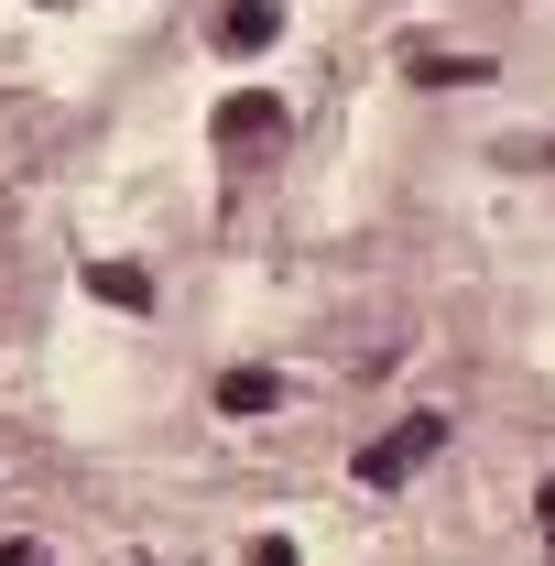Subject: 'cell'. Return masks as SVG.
<instances>
[{"label":"cell","instance_id":"obj_1","mask_svg":"<svg viewBox=\"0 0 555 566\" xmlns=\"http://www.w3.org/2000/svg\"><path fill=\"white\" fill-rule=\"evenodd\" d=\"M208 142L229 153V164H273V153H283V98H273V87H240V98H218Z\"/></svg>","mask_w":555,"mask_h":566},{"label":"cell","instance_id":"obj_2","mask_svg":"<svg viewBox=\"0 0 555 566\" xmlns=\"http://www.w3.org/2000/svg\"><path fill=\"white\" fill-rule=\"evenodd\" d=\"M436 447H447V415H404L392 436H370V447H359V491H404Z\"/></svg>","mask_w":555,"mask_h":566},{"label":"cell","instance_id":"obj_3","mask_svg":"<svg viewBox=\"0 0 555 566\" xmlns=\"http://www.w3.org/2000/svg\"><path fill=\"white\" fill-rule=\"evenodd\" d=\"M208 44L229 55V66H240V55H273V44H283V0H218Z\"/></svg>","mask_w":555,"mask_h":566},{"label":"cell","instance_id":"obj_4","mask_svg":"<svg viewBox=\"0 0 555 566\" xmlns=\"http://www.w3.org/2000/svg\"><path fill=\"white\" fill-rule=\"evenodd\" d=\"M87 294H98L109 316H153V305H164V283L142 273V262H87Z\"/></svg>","mask_w":555,"mask_h":566},{"label":"cell","instance_id":"obj_5","mask_svg":"<svg viewBox=\"0 0 555 566\" xmlns=\"http://www.w3.org/2000/svg\"><path fill=\"white\" fill-rule=\"evenodd\" d=\"M273 403H283L273 370H218V415H273Z\"/></svg>","mask_w":555,"mask_h":566},{"label":"cell","instance_id":"obj_6","mask_svg":"<svg viewBox=\"0 0 555 566\" xmlns=\"http://www.w3.org/2000/svg\"><path fill=\"white\" fill-rule=\"evenodd\" d=\"M415 76H425V87H490L480 55H415Z\"/></svg>","mask_w":555,"mask_h":566},{"label":"cell","instance_id":"obj_7","mask_svg":"<svg viewBox=\"0 0 555 566\" xmlns=\"http://www.w3.org/2000/svg\"><path fill=\"white\" fill-rule=\"evenodd\" d=\"M240 566H294V534H251V545H240Z\"/></svg>","mask_w":555,"mask_h":566},{"label":"cell","instance_id":"obj_8","mask_svg":"<svg viewBox=\"0 0 555 566\" xmlns=\"http://www.w3.org/2000/svg\"><path fill=\"white\" fill-rule=\"evenodd\" d=\"M0 566H55V556H44L33 534H11V545H0Z\"/></svg>","mask_w":555,"mask_h":566},{"label":"cell","instance_id":"obj_9","mask_svg":"<svg viewBox=\"0 0 555 566\" xmlns=\"http://www.w3.org/2000/svg\"><path fill=\"white\" fill-rule=\"evenodd\" d=\"M534 523H545V534H555V480H545V491H534Z\"/></svg>","mask_w":555,"mask_h":566}]
</instances>
